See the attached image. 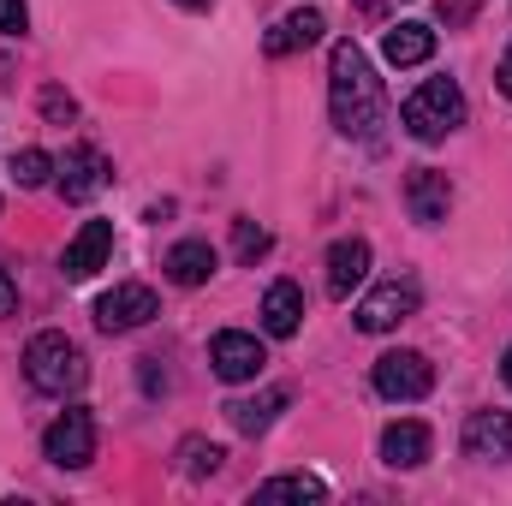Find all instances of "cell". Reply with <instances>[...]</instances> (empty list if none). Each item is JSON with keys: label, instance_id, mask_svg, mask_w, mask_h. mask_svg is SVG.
I'll use <instances>...</instances> for the list:
<instances>
[{"label": "cell", "instance_id": "6da1fadb", "mask_svg": "<svg viewBox=\"0 0 512 506\" xmlns=\"http://www.w3.org/2000/svg\"><path fill=\"white\" fill-rule=\"evenodd\" d=\"M328 114H334V126L346 131V137L382 143L387 96H382L376 66L364 60L358 42H334V54H328Z\"/></svg>", "mask_w": 512, "mask_h": 506}, {"label": "cell", "instance_id": "7a4b0ae2", "mask_svg": "<svg viewBox=\"0 0 512 506\" xmlns=\"http://www.w3.org/2000/svg\"><path fill=\"white\" fill-rule=\"evenodd\" d=\"M24 376L36 393H54V399H66V393H78L84 381H90V364H84V352H78V340H66V334H36L30 346H24Z\"/></svg>", "mask_w": 512, "mask_h": 506}, {"label": "cell", "instance_id": "3957f363", "mask_svg": "<svg viewBox=\"0 0 512 506\" xmlns=\"http://www.w3.org/2000/svg\"><path fill=\"white\" fill-rule=\"evenodd\" d=\"M399 120H405V131L417 143H441V137H453V131L465 126V90L453 78H429V84H417L405 96Z\"/></svg>", "mask_w": 512, "mask_h": 506}, {"label": "cell", "instance_id": "277c9868", "mask_svg": "<svg viewBox=\"0 0 512 506\" xmlns=\"http://www.w3.org/2000/svg\"><path fill=\"white\" fill-rule=\"evenodd\" d=\"M42 459L60 465V471H84V465L96 459V417H90L84 405L60 411V417L42 429Z\"/></svg>", "mask_w": 512, "mask_h": 506}, {"label": "cell", "instance_id": "5b68a950", "mask_svg": "<svg viewBox=\"0 0 512 506\" xmlns=\"http://www.w3.org/2000/svg\"><path fill=\"white\" fill-rule=\"evenodd\" d=\"M435 387V364L423 358V352H382L376 358V393L393 399V405H411V399H423Z\"/></svg>", "mask_w": 512, "mask_h": 506}, {"label": "cell", "instance_id": "8992f818", "mask_svg": "<svg viewBox=\"0 0 512 506\" xmlns=\"http://www.w3.org/2000/svg\"><path fill=\"white\" fill-rule=\"evenodd\" d=\"M149 316H161V304H155V292L137 286V280H126V286H114V292L96 298V328H102V334H131V328H143Z\"/></svg>", "mask_w": 512, "mask_h": 506}, {"label": "cell", "instance_id": "52a82bcc", "mask_svg": "<svg viewBox=\"0 0 512 506\" xmlns=\"http://www.w3.org/2000/svg\"><path fill=\"white\" fill-rule=\"evenodd\" d=\"M108 179H114V167H108V155H102L96 143L66 149V161H60V197H66V203H90V197H102Z\"/></svg>", "mask_w": 512, "mask_h": 506}, {"label": "cell", "instance_id": "ba28073f", "mask_svg": "<svg viewBox=\"0 0 512 506\" xmlns=\"http://www.w3.org/2000/svg\"><path fill=\"white\" fill-rule=\"evenodd\" d=\"M209 364H215V376L221 381H256L262 376V364H268V352H262V340L245 334V328H227V334H215L209 340Z\"/></svg>", "mask_w": 512, "mask_h": 506}, {"label": "cell", "instance_id": "9c48e42d", "mask_svg": "<svg viewBox=\"0 0 512 506\" xmlns=\"http://www.w3.org/2000/svg\"><path fill=\"white\" fill-rule=\"evenodd\" d=\"M411 310H417V280H382V286L352 310V316H358V328H364V334H393Z\"/></svg>", "mask_w": 512, "mask_h": 506}, {"label": "cell", "instance_id": "30bf717a", "mask_svg": "<svg viewBox=\"0 0 512 506\" xmlns=\"http://www.w3.org/2000/svg\"><path fill=\"white\" fill-rule=\"evenodd\" d=\"M405 209H411V221L441 227L447 209H453V179H447L441 167H411V173H405Z\"/></svg>", "mask_w": 512, "mask_h": 506}, {"label": "cell", "instance_id": "8fae6325", "mask_svg": "<svg viewBox=\"0 0 512 506\" xmlns=\"http://www.w3.org/2000/svg\"><path fill=\"white\" fill-rule=\"evenodd\" d=\"M465 459L512 465V411H471V423H465Z\"/></svg>", "mask_w": 512, "mask_h": 506}, {"label": "cell", "instance_id": "7c38bea8", "mask_svg": "<svg viewBox=\"0 0 512 506\" xmlns=\"http://www.w3.org/2000/svg\"><path fill=\"white\" fill-rule=\"evenodd\" d=\"M108 256H114V227H108V221H84L78 239L60 256V274H66V280H90L96 268H108Z\"/></svg>", "mask_w": 512, "mask_h": 506}, {"label": "cell", "instance_id": "4fadbf2b", "mask_svg": "<svg viewBox=\"0 0 512 506\" xmlns=\"http://www.w3.org/2000/svg\"><path fill=\"white\" fill-rule=\"evenodd\" d=\"M364 280H370V245L364 239H334L328 245V292L346 304Z\"/></svg>", "mask_w": 512, "mask_h": 506}, {"label": "cell", "instance_id": "5bb4252c", "mask_svg": "<svg viewBox=\"0 0 512 506\" xmlns=\"http://www.w3.org/2000/svg\"><path fill=\"white\" fill-rule=\"evenodd\" d=\"M262 328H268L274 340H292V334L304 328V286H298V280H274V286L262 292Z\"/></svg>", "mask_w": 512, "mask_h": 506}, {"label": "cell", "instance_id": "9a60e30c", "mask_svg": "<svg viewBox=\"0 0 512 506\" xmlns=\"http://www.w3.org/2000/svg\"><path fill=\"white\" fill-rule=\"evenodd\" d=\"M423 459H429V429H423L417 417L387 423L382 429V465H393V471H417Z\"/></svg>", "mask_w": 512, "mask_h": 506}, {"label": "cell", "instance_id": "2e32d148", "mask_svg": "<svg viewBox=\"0 0 512 506\" xmlns=\"http://www.w3.org/2000/svg\"><path fill=\"white\" fill-rule=\"evenodd\" d=\"M322 30H328V24H322V12H310V6H304V12H286V18L268 30V42H262V48H268V60H286V54H298V48L322 42Z\"/></svg>", "mask_w": 512, "mask_h": 506}, {"label": "cell", "instance_id": "e0dca14e", "mask_svg": "<svg viewBox=\"0 0 512 506\" xmlns=\"http://www.w3.org/2000/svg\"><path fill=\"white\" fill-rule=\"evenodd\" d=\"M215 262H221V256H215L209 239H179V245L167 251L161 268H167V280H173V286H203V280L215 274Z\"/></svg>", "mask_w": 512, "mask_h": 506}, {"label": "cell", "instance_id": "ac0fdd59", "mask_svg": "<svg viewBox=\"0 0 512 506\" xmlns=\"http://www.w3.org/2000/svg\"><path fill=\"white\" fill-rule=\"evenodd\" d=\"M429 54H435V30H429V24H393L382 36V60L399 66V72H405V66H423Z\"/></svg>", "mask_w": 512, "mask_h": 506}, {"label": "cell", "instance_id": "d6986e66", "mask_svg": "<svg viewBox=\"0 0 512 506\" xmlns=\"http://www.w3.org/2000/svg\"><path fill=\"white\" fill-rule=\"evenodd\" d=\"M280 411H286V393L268 387V393H256V399H233V405H227V423H233L239 435H262Z\"/></svg>", "mask_w": 512, "mask_h": 506}, {"label": "cell", "instance_id": "ffe728a7", "mask_svg": "<svg viewBox=\"0 0 512 506\" xmlns=\"http://www.w3.org/2000/svg\"><path fill=\"white\" fill-rule=\"evenodd\" d=\"M328 489L316 483V477H268V483H256V501H322Z\"/></svg>", "mask_w": 512, "mask_h": 506}, {"label": "cell", "instance_id": "44dd1931", "mask_svg": "<svg viewBox=\"0 0 512 506\" xmlns=\"http://www.w3.org/2000/svg\"><path fill=\"white\" fill-rule=\"evenodd\" d=\"M54 173H60V161H54L48 149H18V155H12V179H18L24 191H36V185H48Z\"/></svg>", "mask_w": 512, "mask_h": 506}, {"label": "cell", "instance_id": "7402d4cb", "mask_svg": "<svg viewBox=\"0 0 512 506\" xmlns=\"http://www.w3.org/2000/svg\"><path fill=\"white\" fill-rule=\"evenodd\" d=\"M179 459H185V477H209V471H221V447L215 441H203V435H191L185 447H179Z\"/></svg>", "mask_w": 512, "mask_h": 506}, {"label": "cell", "instance_id": "603a6c76", "mask_svg": "<svg viewBox=\"0 0 512 506\" xmlns=\"http://www.w3.org/2000/svg\"><path fill=\"white\" fill-rule=\"evenodd\" d=\"M268 245H274V239H268L256 221H233V256H239V262H256V256H268Z\"/></svg>", "mask_w": 512, "mask_h": 506}, {"label": "cell", "instance_id": "cb8c5ba5", "mask_svg": "<svg viewBox=\"0 0 512 506\" xmlns=\"http://www.w3.org/2000/svg\"><path fill=\"white\" fill-rule=\"evenodd\" d=\"M42 114H48L54 126H66V120H78V102H72L60 84H48V90H42Z\"/></svg>", "mask_w": 512, "mask_h": 506}, {"label": "cell", "instance_id": "d4e9b609", "mask_svg": "<svg viewBox=\"0 0 512 506\" xmlns=\"http://www.w3.org/2000/svg\"><path fill=\"white\" fill-rule=\"evenodd\" d=\"M0 30L6 36H24L30 30V6L24 0H0Z\"/></svg>", "mask_w": 512, "mask_h": 506}, {"label": "cell", "instance_id": "484cf974", "mask_svg": "<svg viewBox=\"0 0 512 506\" xmlns=\"http://www.w3.org/2000/svg\"><path fill=\"white\" fill-rule=\"evenodd\" d=\"M18 310V286H12V274L0 268V316H12Z\"/></svg>", "mask_w": 512, "mask_h": 506}, {"label": "cell", "instance_id": "4316f807", "mask_svg": "<svg viewBox=\"0 0 512 506\" xmlns=\"http://www.w3.org/2000/svg\"><path fill=\"white\" fill-rule=\"evenodd\" d=\"M471 12H477V6H471V0H441V18H453V24H465V18H471Z\"/></svg>", "mask_w": 512, "mask_h": 506}, {"label": "cell", "instance_id": "83f0119b", "mask_svg": "<svg viewBox=\"0 0 512 506\" xmlns=\"http://www.w3.org/2000/svg\"><path fill=\"white\" fill-rule=\"evenodd\" d=\"M495 84H501V96L512 102V48L501 54V72H495Z\"/></svg>", "mask_w": 512, "mask_h": 506}, {"label": "cell", "instance_id": "f1b7e54d", "mask_svg": "<svg viewBox=\"0 0 512 506\" xmlns=\"http://www.w3.org/2000/svg\"><path fill=\"white\" fill-rule=\"evenodd\" d=\"M173 6H185V12H203V6H209V0H173Z\"/></svg>", "mask_w": 512, "mask_h": 506}, {"label": "cell", "instance_id": "f546056e", "mask_svg": "<svg viewBox=\"0 0 512 506\" xmlns=\"http://www.w3.org/2000/svg\"><path fill=\"white\" fill-rule=\"evenodd\" d=\"M501 376H507V387H512V346H507V358H501Z\"/></svg>", "mask_w": 512, "mask_h": 506}]
</instances>
